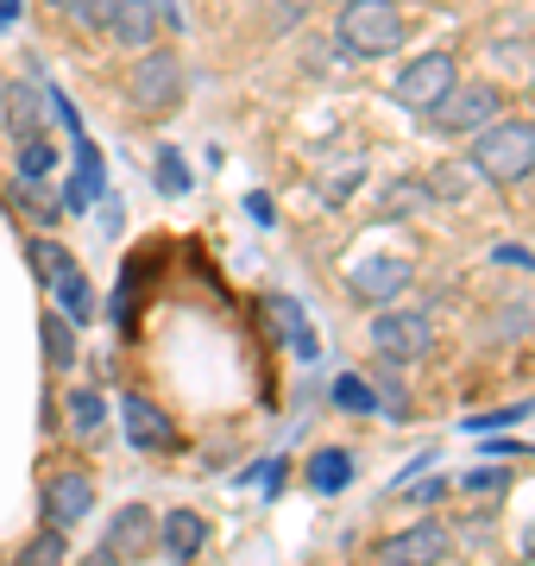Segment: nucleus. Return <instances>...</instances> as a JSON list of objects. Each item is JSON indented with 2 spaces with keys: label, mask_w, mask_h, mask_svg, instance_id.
<instances>
[{
  "label": "nucleus",
  "mask_w": 535,
  "mask_h": 566,
  "mask_svg": "<svg viewBox=\"0 0 535 566\" xmlns=\"http://www.w3.org/2000/svg\"><path fill=\"white\" fill-rule=\"evenodd\" d=\"M39 334H44V353H51V365H76V322L70 315H44L39 322Z\"/></svg>",
  "instance_id": "obj_20"
},
{
  "label": "nucleus",
  "mask_w": 535,
  "mask_h": 566,
  "mask_svg": "<svg viewBox=\"0 0 535 566\" xmlns=\"http://www.w3.org/2000/svg\"><path fill=\"white\" fill-rule=\"evenodd\" d=\"M434 196H448V202H453V196H466V164H448V170H434Z\"/></svg>",
  "instance_id": "obj_28"
},
{
  "label": "nucleus",
  "mask_w": 535,
  "mask_h": 566,
  "mask_svg": "<svg viewBox=\"0 0 535 566\" xmlns=\"http://www.w3.org/2000/svg\"><path fill=\"white\" fill-rule=\"evenodd\" d=\"M523 416H529V403L492 409V416H473V422H466V434H492V428H511V422H523Z\"/></svg>",
  "instance_id": "obj_27"
},
{
  "label": "nucleus",
  "mask_w": 535,
  "mask_h": 566,
  "mask_svg": "<svg viewBox=\"0 0 535 566\" xmlns=\"http://www.w3.org/2000/svg\"><path fill=\"white\" fill-rule=\"evenodd\" d=\"M497 264H523V271H529V252H523V245H497Z\"/></svg>",
  "instance_id": "obj_31"
},
{
  "label": "nucleus",
  "mask_w": 535,
  "mask_h": 566,
  "mask_svg": "<svg viewBox=\"0 0 535 566\" xmlns=\"http://www.w3.org/2000/svg\"><path fill=\"white\" fill-rule=\"evenodd\" d=\"M88 504H95V479H88V472H57V479L44 485V523L51 528L83 523Z\"/></svg>",
  "instance_id": "obj_11"
},
{
  "label": "nucleus",
  "mask_w": 535,
  "mask_h": 566,
  "mask_svg": "<svg viewBox=\"0 0 535 566\" xmlns=\"http://www.w3.org/2000/svg\"><path fill=\"white\" fill-rule=\"evenodd\" d=\"M441 554H448V523H434V516L385 542V566H441Z\"/></svg>",
  "instance_id": "obj_10"
},
{
  "label": "nucleus",
  "mask_w": 535,
  "mask_h": 566,
  "mask_svg": "<svg viewBox=\"0 0 535 566\" xmlns=\"http://www.w3.org/2000/svg\"><path fill=\"white\" fill-rule=\"evenodd\" d=\"M70 145H76V177H70V189H63V208H70V214H83V208H95V196H102L107 164H102V151L88 145V133H83V139H70Z\"/></svg>",
  "instance_id": "obj_15"
},
{
  "label": "nucleus",
  "mask_w": 535,
  "mask_h": 566,
  "mask_svg": "<svg viewBox=\"0 0 535 566\" xmlns=\"http://www.w3.org/2000/svg\"><path fill=\"white\" fill-rule=\"evenodd\" d=\"M51 170H57V151H51V139H25V145H20V177H25V182H44Z\"/></svg>",
  "instance_id": "obj_23"
},
{
  "label": "nucleus",
  "mask_w": 535,
  "mask_h": 566,
  "mask_svg": "<svg viewBox=\"0 0 535 566\" xmlns=\"http://www.w3.org/2000/svg\"><path fill=\"white\" fill-rule=\"evenodd\" d=\"M422 120H429V133H441V139H453V133H485V126L497 120V88H485V82H453Z\"/></svg>",
  "instance_id": "obj_3"
},
{
  "label": "nucleus",
  "mask_w": 535,
  "mask_h": 566,
  "mask_svg": "<svg viewBox=\"0 0 535 566\" xmlns=\"http://www.w3.org/2000/svg\"><path fill=\"white\" fill-rule=\"evenodd\" d=\"M334 32H340V51H353V57H391L403 44V13H397V0H347Z\"/></svg>",
  "instance_id": "obj_2"
},
{
  "label": "nucleus",
  "mask_w": 535,
  "mask_h": 566,
  "mask_svg": "<svg viewBox=\"0 0 535 566\" xmlns=\"http://www.w3.org/2000/svg\"><path fill=\"white\" fill-rule=\"evenodd\" d=\"M158 189H165V196H183V189H189V164H183V151H177V145H165V151H158Z\"/></svg>",
  "instance_id": "obj_24"
},
{
  "label": "nucleus",
  "mask_w": 535,
  "mask_h": 566,
  "mask_svg": "<svg viewBox=\"0 0 535 566\" xmlns=\"http://www.w3.org/2000/svg\"><path fill=\"white\" fill-rule=\"evenodd\" d=\"M83 566H120V560H114V554H88Z\"/></svg>",
  "instance_id": "obj_34"
},
{
  "label": "nucleus",
  "mask_w": 535,
  "mask_h": 566,
  "mask_svg": "<svg viewBox=\"0 0 535 566\" xmlns=\"http://www.w3.org/2000/svg\"><path fill=\"white\" fill-rule=\"evenodd\" d=\"M453 82H460L453 57H448V51H429V57H416V63H403V70H397L391 102H397V107H410V114H429V107L448 95Z\"/></svg>",
  "instance_id": "obj_5"
},
{
  "label": "nucleus",
  "mask_w": 535,
  "mask_h": 566,
  "mask_svg": "<svg viewBox=\"0 0 535 566\" xmlns=\"http://www.w3.org/2000/svg\"><path fill=\"white\" fill-rule=\"evenodd\" d=\"M107 7H114V0H63V13L76 25H88V32H95V25L107 32Z\"/></svg>",
  "instance_id": "obj_26"
},
{
  "label": "nucleus",
  "mask_w": 535,
  "mask_h": 566,
  "mask_svg": "<svg viewBox=\"0 0 535 566\" xmlns=\"http://www.w3.org/2000/svg\"><path fill=\"white\" fill-rule=\"evenodd\" d=\"M246 214H252L259 227H271V196H252V202H246Z\"/></svg>",
  "instance_id": "obj_32"
},
{
  "label": "nucleus",
  "mask_w": 535,
  "mask_h": 566,
  "mask_svg": "<svg viewBox=\"0 0 535 566\" xmlns=\"http://www.w3.org/2000/svg\"><path fill=\"white\" fill-rule=\"evenodd\" d=\"M265 322L277 327V340L296 353V359H315L322 353V340H315V327H310V315L290 303V296H265Z\"/></svg>",
  "instance_id": "obj_14"
},
{
  "label": "nucleus",
  "mask_w": 535,
  "mask_h": 566,
  "mask_svg": "<svg viewBox=\"0 0 535 566\" xmlns=\"http://www.w3.org/2000/svg\"><path fill=\"white\" fill-rule=\"evenodd\" d=\"M473 170L492 182H523L535 170V126L529 120H492L473 133Z\"/></svg>",
  "instance_id": "obj_1"
},
{
  "label": "nucleus",
  "mask_w": 535,
  "mask_h": 566,
  "mask_svg": "<svg viewBox=\"0 0 535 566\" xmlns=\"http://www.w3.org/2000/svg\"><path fill=\"white\" fill-rule=\"evenodd\" d=\"M20 202L32 208V214H39L44 227H51V221L63 214V202H51V189H44V182H25V177H20Z\"/></svg>",
  "instance_id": "obj_25"
},
{
  "label": "nucleus",
  "mask_w": 535,
  "mask_h": 566,
  "mask_svg": "<svg viewBox=\"0 0 535 566\" xmlns=\"http://www.w3.org/2000/svg\"><path fill=\"white\" fill-rule=\"evenodd\" d=\"M13 566H63V528H44V535H32V542L20 547V560Z\"/></svg>",
  "instance_id": "obj_22"
},
{
  "label": "nucleus",
  "mask_w": 535,
  "mask_h": 566,
  "mask_svg": "<svg viewBox=\"0 0 535 566\" xmlns=\"http://www.w3.org/2000/svg\"><path fill=\"white\" fill-rule=\"evenodd\" d=\"M0 107H7V126H13V145H25V139H44V120H39V88H32V82H13V88L0 95Z\"/></svg>",
  "instance_id": "obj_17"
},
{
  "label": "nucleus",
  "mask_w": 535,
  "mask_h": 566,
  "mask_svg": "<svg viewBox=\"0 0 535 566\" xmlns=\"http://www.w3.org/2000/svg\"><path fill=\"white\" fill-rule=\"evenodd\" d=\"M158 20H165L158 0H114V7H107V32H114L126 51H145V44L158 39Z\"/></svg>",
  "instance_id": "obj_13"
},
{
  "label": "nucleus",
  "mask_w": 535,
  "mask_h": 566,
  "mask_svg": "<svg viewBox=\"0 0 535 566\" xmlns=\"http://www.w3.org/2000/svg\"><path fill=\"white\" fill-rule=\"evenodd\" d=\"M504 485H511L504 472H473V479H466V491H504Z\"/></svg>",
  "instance_id": "obj_29"
},
{
  "label": "nucleus",
  "mask_w": 535,
  "mask_h": 566,
  "mask_svg": "<svg viewBox=\"0 0 535 566\" xmlns=\"http://www.w3.org/2000/svg\"><path fill=\"white\" fill-rule=\"evenodd\" d=\"M334 403L347 409V416H371V409H378V390H371L359 371H340V378H334Z\"/></svg>",
  "instance_id": "obj_21"
},
{
  "label": "nucleus",
  "mask_w": 535,
  "mask_h": 566,
  "mask_svg": "<svg viewBox=\"0 0 535 566\" xmlns=\"http://www.w3.org/2000/svg\"><path fill=\"white\" fill-rule=\"evenodd\" d=\"M441 491H448V479H422V485H416V504H434Z\"/></svg>",
  "instance_id": "obj_30"
},
{
  "label": "nucleus",
  "mask_w": 535,
  "mask_h": 566,
  "mask_svg": "<svg viewBox=\"0 0 535 566\" xmlns=\"http://www.w3.org/2000/svg\"><path fill=\"white\" fill-rule=\"evenodd\" d=\"M371 346H378V359H385V365L422 359V353L434 346L429 315H422V308H378V322H371Z\"/></svg>",
  "instance_id": "obj_6"
},
{
  "label": "nucleus",
  "mask_w": 535,
  "mask_h": 566,
  "mask_svg": "<svg viewBox=\"0 0 535 566\" xmlns=\"http://www.w3.org/2000/svg\"><path fill=\"white\" fill-rule=\"evenodd\" d=\"M120 422H126V441L139 447V453H177V441H183V434H177V422H170L158 403H145L139 390H133V397H120Z\"/></svg>",
  "instance_id": "obj_8"
},
{
  "label": "nucleus",
  "mask_w": 535,
  "mask_h": 566,
  "mask_svg": "<svg viewBox=\"0 0 535 566\" xmlns=\"http://www.w3.org/2000/svg\"><path fill=\"white\" fill-rule=\"evenodd\" d=\"M20 20V0H0V25H13Z\"/></svg>",
  "instance_id": "obj_33"
},
{
  "label": "nucleus",
  "mask_w": 535,
  "mask_h": 566,
  "mask_svg": "<svg viewBox=\"0 0 535 566\" xmlns=\"http://www.w3.org/2000/svg\"><path fill=\"white\" fill-rule=\"evenodd\" d=\"M353 485V460L347 447H322V453H310V491H322V497H334V491Z\"/></svg>",
  "instance_id": "obj_18"
},
{
  "label": "nucleus",
  "mask_w": 535,
  "mask_h": 566,
  "mask_svg": "<svg viewBox=\"0 0 535 566\" xmlns=\"http://www.w3.org/2000/svg\"><path fill=\"white\" fill-rule=\"evenodd\" d=\"M151 542H158V516H151L145 504H126V510H114V523H107L102 554H114V560H139Z\"/></svg>",
  "instance_id": "obj_12"
},
{
  "label": "nucleus",
  "mask_w": 535,
  "mask_h": 566,
  "mask_svg": "<svg viewBox=\"0 0 535 566\" xmlns=\"http://www.w3.org/2000/svg\"><path fill=\"white\" fill-rule=\"evenodd\" d=\"M32 264H39L44 277H51V296H57V315H70V322L83 327L88 315H95V296H88V277L83 264L70 259L57 240H32Z\"/></svg>",
  "instance_id": "obj_4"
},
{
  "label": "nucleus",
  "mask_w": 535,
  "mask_h": 566,
  "mask_svg": "<svg viewBox=\"0 0 535 566\" xmlns=\"http://www.w3.org/2000/svg\"><path fill=\"white\" fill-rule=\"evenodd\" d=\"M353 296H366V303H378V308H391L403 290L416 283V271H410V259H366V264H353Z\"/></svg>",
  "instance_id": "obj_9"
},
{
  "label": "nucleus",
  "mask_w": 535,
  "mask_h": 566,
  "mask_svg": "<svg viewBox=\"0 0 535 566\" xmlns=\"http://www.w3.org/2000/svg\"><path fill=\"white\" fill-rule=\"evenodd\" d=\"M107 422V403H102V390H70V428H76V441H95Z\"/></svg>",
  "instance_id": "obj_19"
},
{
  "label": "nucleus",
  "mask_w": 535,
  "mask_h": 566,
  "mask_svg": "<svg viewBox=\"0 0 535 566\" xmlns=\"http://www.w3.org/2000/svg\"><path fill=\"white\" fill-rule=\"evenodd\" d=\"M183 102V57L170 51H145L139 70H133V107L145 114H165V107Z\"/></svg>",
  "instance_id": "obj_7"
},
{
  "label": "nucleus",
  "mask_w": 535,
  "mask_h": 566,
  "mask_svg": "<svg viewBox=\"0 0 535 566\" xmlns=\"http://www.w3.org/2000/svg\"><path fill=\"white\" fill-rule=\"evenodd\" d=\"M158 535H165V554L170 560H196L208 542V523L196 516V510H170L165 523H158Z\"/></svg>",
  "instance_id": "obj_16"
}]
</instances>
